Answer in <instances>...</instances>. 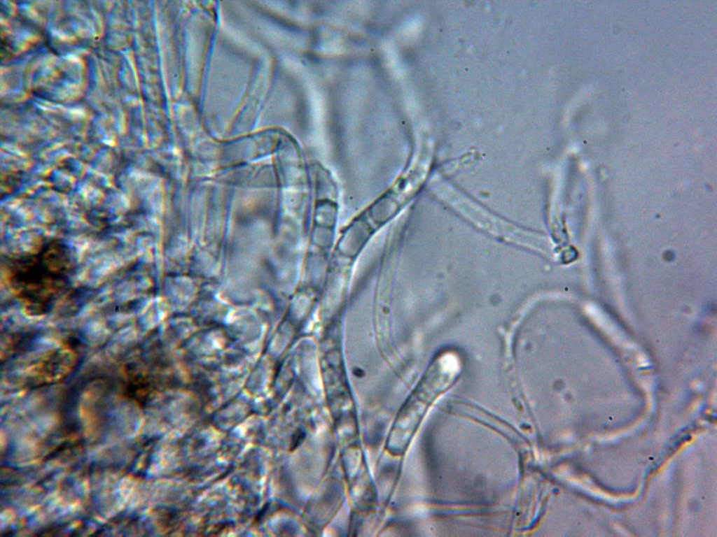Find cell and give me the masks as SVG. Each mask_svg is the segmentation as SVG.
I'll use <instances>...</instances> for the list:
<instances>
[{"mask_svg":"<svg viewBox=\"0 0 717 537\" xmlns=\"http://www.w3.org/2000/svg\"><path fill=\"white\" fill-rule=\"evenodd\" d=\"M73 265L67 245L49 239L11 258L6 266V280L24 309L39 315L50 311L66 292Z\"/></svg>","mask_w":717,"mask_h":537,"instance_id":"1","label":"cell"},{"mask_svg":"<svg viewBox=\"0 0 717 537\" xmlns=\"http://www.w3.org/2000/svg\"><path fill=\"white\" fill-rule=\"evenodd\" d=\"M78 360V353L74 347L61 344L30 363L26 370L28 380L37 385L59 381L73 371Z\"/></svg>","mask_w":717,"mask_h":537,"instance_id":"2","label":"cell"}]
</instances>
